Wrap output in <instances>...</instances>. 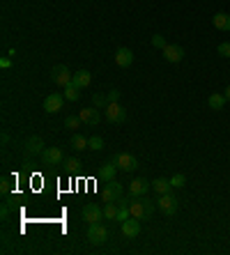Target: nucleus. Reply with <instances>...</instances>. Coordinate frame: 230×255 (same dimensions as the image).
I'll list each match as a JSON object with an SVG mask.
<instances>
[{
  "label": "nucleus",
  "instance_id": "6e6552de",
  "mask_svg": "<svg viewBox=\"0 0 230 255\" xmlns=\"http://www.w3.org/2000/svg\"><path fill=\"white\" fill-rule=\"evenodd\" d=\"M161 55H163V60L166 62H182L184 60V48L180 44H166L161 48Z\"/></svg>",
  "mask_w": 230,
  "mask_h": 255
},
{
  "label": "nucleus",
  "instance_id": "473e14b6",
  "mask_svg": "<svg viewBox=\"0 0 230 255\" xmlns=\"http://www.w3.org/2000/svg\"><path fill=\"white\" fill-rule=\"evenodd\" d=\"M117 99H120V90H115V88H113V90L106 92V101H108V104H111V101H117Z\"/></svg>",
  "mask_w": 230,
  "mask_h": 255
},
{
  "label": "nucleus",
  "instance_id": "20e7f679",
  "mask_svg": "<svg viewBox=\"0 0 230 255\" xmlns=\"http://www.w3.org/2000/svg\"><path fill=\"white\" fill-rule=\"evenodd\" d=\"M44 150H46V145L39 136H30V138H25V143H23V154H25V159L42 157V152Z\"/></svg>",
  "mask_w": 230,
  "mask_h": 255
},
{
  "label": "nucleus",
  "instance_id": "cd10ccee",
  "mask_svg": "<svg viewBox=\"0 0 230 255\" xmlns=\"http://www.w3.org/2000/svg\"><path fill=\"white\" fill-rule=\"evenodd\" d=\"M170 184H173V188H182L184 184H186V175H182V173L173 175V177H170Z\"/></svg>",
  "mask_w": 230,
  "mask_h": 255
},
{
  "label": "nucleus",
  "instance_id": "f03ea898",
  "mask_svg": "<svg viewBox=\"0 0 230 255\" xmlns=\"http://www.w3.org/2000/svg\"><path fill=\"white\" fill-rule=\"evenodd\" d=\"M122 195H124V188L120 182H106L104 186H101V198L106 200V203H115V200H122Z\"/></svg>",
  "mask_w": 230,
  "mask_h": 255
},
{
  "label": "nucleus",
  "instance_id": "5701e85b",
  "mask_svg": "<svg viewBox=\"0 0 230 255\" xmlns=\"http://www.w3.org/2000/svg\"><path fill=\"white\" fill-rule=\"evenodd\" d=\"M65 99H69V101H78V99H81V88L74 85V83L65 85Z\"/></svg>",
  "mask_w": 230,
  "mask_h": 255
},
{
  "label": "nucleus",
  "instance_id": "9b49d317",
  "mask_svg": "<svg viewBox=\"0 0 230 255\" xmlns=\"http://www.w3.org/2000/svg\"><path fill=\"white\" fill-rule=\"evenodd\" d=\"M71 78H74V74H69V69L62 67V65H58V67L51 69V81H53L55 85H60V88L69 85V83H71Z\"/></svg>",
  "mask_w": 230,
  "mask_h": 255
},
{
  "label": "nucleus",
  "instance_id": "a211bd4d",
  "mask_svg": "<svg viewBox=\"0 0 230 255\" xmlns=\"http://www.w3.org/2000/svg\"><path fill=\"white\" fill-rule=\"evenodd\" d=\"M212 23H214L216 30L228 32L230 30V14H226V12H216V14L212 16Z\"/></svg>",
  "mask_w": 230,
  "mask_h": 255
},
{
  "label": "nucleus",
  "instance_id": "393cba45",
  "mask_svg": "<svg viewBox=\"0 0 230 255\" xmlns=\"http://www.w3.org/2000/svg\"><path fill=\"white\" fill-rule=\"evenodd\" d=\"M81 124H83V120H81L78 115H69V117H65V127H67L69 131H76Z\"/></svg>",
  "mask_w": 230,
  "mask_h": 255
},
{
  "label": "nucleus",
  "instance_id": "7c9ffc66",
  "mask_svg": "<svg viewBox=\"0 0 230 255\" xmlns=\"http://www.w3.org/2000/svg\"><path fill=\"white\" fill-rule=\"evenodd\" d=\"M92 104L97 106V108H101V106L106 108V106H108V101H106V97H104V94H94V97H92Z\"/></svg>",
  "mask_w": 230,
  "mask_h": 255
},
{
  "label": "nucleus",
  "instance_id": "4468645a",
  "mask_svg": "<svg viewBox=\"0 0 230 255\" xmlns=\"http://www.w3.org/2000/svg\"><path fill=\"white\" fill-rule=\"evenodd\" d=\"M122 234H124V239H136L138 234H140V221L138 218H127L122 223Z\"/></svg>",
  "mask_w": 230,
  "mask_h": 255
},
{
  "label": "nucleus",
  "instance_id": "f704fd0d",
  "mask_svg": "<svg viewBox=\"0 0 230 255\" xmlns=\"http://www.w3.org/2000/svg\"><path fill=\"white\" fill-rule=\"evenodd\" d=\"M0 191H2V195H7V193H9V182H7V180L0 182Z\"/></svg>",
  "mask_w": 230,
  "mask_h": 255
},
{
  "label": "nucleus",
  "instance_id": "c756f323",
  "mask_svg": "<svg viewBox=\"0 0 230 255\" xmlns=\"http://www.w3.org/2000/svg\"><path fill=\"white\" fill-rule=\"evenodd\" d=\"M216 53H219L221 58H230V42H221L219 48H216Z\"/></svg>",
  "mask_w": 230,
  "mask_h": 255
},
{
  "label": "nucleus",
  "instance_id": "c9c22d12",
  "mask_svg": "<svg viewBox=\"0 0 230 255\" xmlns=\"http://www.w3.org/2000/svg\"><path fill=\"white\" fill-rule=\"evenodd\" d=\"M9 216V205H2V221H7Z\"/></svg>",
  "mask_w": 230,
  "mask_h": 255
},
{
  "label": "nucleus",
  "instance_id": "b1692460",
  "mask_svg": "<svg viewBox=\"0 0 230 255\" xmlns=\"http://www.w3.org/2000/svg\"><path fill=\"white\" fill-rule=\"evenodd\" d=\"M71 147H74L76 152L88 150V138H85V136H81V134H74V136H71Z\"/></svg>",
  "mask_w": 230,
  "mask_h": 255
},
{
  "label": "nucleus",
  "instance_id": "2eb2a0df",
  "mask_svg": "<svg viewBox=\"0 0 230 255\" xmlns=\"http://www.w3.org/2000/svg\"><path fill=\"white\" fill-rule=\"evenodd\" d=\"M152 188V182L147 180H134L129 184V198H140V195H147V191Z\"/></svg>",
  "mask_w": 230,
  "mask_h": 255
},
{
  "label": "nucleus",
  "instance_id": "f257e3e1",
  "mask_svg": "<svg viewBox=\"0 0 230 255\" xmlns=\"http://www.w3.org/2000/svg\"><path fill=\"white\" fill-rule=\"evenodd\" d=\"M129 207H131V216L138 221H150L154 214V203L147 200L145 195L140 198H129Z\"/></svg>",
  "mask_w": 230,
  "mask_h": 255
},
{
  "label": "nucleus",
  "instance_id": "dca6fc26",
  "mask_svg": "<svg viewBox=\"0 0 230 255\" xmlns=\"http://www.w3.org/2000/svg\"><path fill=\"white\" fill-rule=\"evenodd\" d=\"M117 170H120V168H117L115 161L111 159L108 163H101V168H99V173H97V175H99V180L111 182V180H115V173H117Z\"/></svg>",
  "mask_w": 230,
  "mask_h": 255
},
{
  "label": "nucleus",
  "instance_id": "2f4dec72",
  "mask_svg": "<svg viewBox=\"0 0 230 255\" xmlns=\"http://www.w3.org/2000/svg\"><path fill=\"white\" fill-rule=\"evenodd\" d=\"M166 44H168L166 37H161V35H154V37H152V46H157V48H163Z\"/></svg>",
  "mask_w": 230,
  "mask_h": 255
},
{
  "label": "nucleus",
  "instance_id": "aec40b11",
  "mask_svg": "<svg viewBox=\"0 0 230 255\" xmlns=\"http://www.w3.org/2000/svg\"><path fill=\"white\" fill-rule=\"evenodd\" d=\"M127 218H131L129 200H120V203H117V218H115V221H117V223L122 225L124 221H127Z\"/></svg>",
  "mask_w": 230,
  "mask_h": 255
},
{
  "label": "nucleus",
  "instance_id": "1a4fd4ad",
  "mask_svg": "<svg viewBox=\"0 0 230 255\" xmlns=\"http://www.w3.org/2000/svg\"><path fill=\"white\" fill-rule=\"evenodd\" d=\"M65 159H62V150L60 147H46L44 152H42V165H60Z\"/></svg>",
  "mask_w": 230,
  "mask_h": 255
},
{
  "label": "nucleus",
  "instance_id": "412c9836",
  "mask_svg": "<svg viewBox=\"0 0 230 255\" xmlns=\"http://www.w3.org/2000/svg\"><path fill=\"white\" fill-rule=\"evenodd\" d=\"M226 94H219V92H214V94H209V99H207V106L212 108V111H221L223 106H226Z\"/></svg>",
  "mask_w": 230,
  "mask_h": 255
},
{
  "label": "nucleus",
  "instance_id": "f8f14e48",
  "mask_svg": "<svg viewBox=\"0 0 230 255\" xmlns=\"http://www.w3.org/2000/svg\"><path fill=\"white\" fill-rule=\"evenodd\" d=\"M83 218L88 221V225L101 223V221H104V209H101L99 205H94V203L85 205V207H83Z\"/></svg>",
  "mask_w": 230,
  "mask_h": 255
},
{
  "label": "nucleus",
  "instance_id": "0eeeda50",
  "mask_svg": "<svg viewBox=\"0 0 230 255\" xmlns=\"http://www.w3.org/2000/svg\"><path fill=\"white\" fill-rule=\"evenodd\" d=\"M106 120L111 122V124H122V122L127 120V111H124L117 101H111V104L106 106Z\"/></svg>",
  "mask_w": 230,
  "mask_h": 255
},
{
  "label": "nucleus",
  "instance_id": "f3484780",
  "mask_svg": "<svg viewBox=\"0 0 230 255\" xmlns=\"http://www.w3.org/2000/svg\"><path fill=\"white\" fill-rule=\"evenodd\" d=\"M131 62H134V53L129 48H117L115 51V65L117 67H129Z\"/></svg>",
  "mask_w": 230,
  "mask_h": 255
},
{
  "label": "nucleus",
  "instance_id": "39448f33",
  "mask_svg": "<svg viewBox=\"0 0 230 255\" xmlns=\"http://www.w3.org/2000/svg\"><path fill=\"white\" fill-rule=\"evenodd\" d=\"M113 161H115V165H117L120 170H124V173H134V170L138 168V159L134 157V154H127V152L115 154Z\"/></svg>",
  "mask_w": 230,
  "mask_h": 255
},
{
  "label": "nucleus",
  "instance_id": "bb28decb",
  "mask_svg": "<svg viewBox=\"0 0 230 255\" xmlns=\"http://www.w3.org/2000/svg\"><path fill=\"white\" fill-rule=\"evenodd\" d=\"M104 218H106V221H115V218H117V205L108 203L106 207H104Z\"/></svg>",
  "mask_w": 230,
  "mask_h": 255
},
{
  "label": "nucleus",
  "instance_id": "ddd939ff",
  "mask_svg": "<svg viewBox=\"0 0 230 255\" xmlns=\"http://www.w3.org/2000/svg\"><path fill=\"white\" fill-rule=\"evenodd\" d=\"M62 104H65V94L51 92V94L44 99V111L46 113H58V111H62Z\"/></svg>",
  "mask_w": 230,
  "mask_h": 255
},
{
  "label": "nucleus",
  "instance_id": "e433bc0d",
  "mask_svg": "<svg viewBox=\"0 0 230 255\" xmlns=\"http://www.w3.org/2000/svg\"><path fill=\"white\" fill-rule=\"evenodd\" d=\"M226 99H228V101H230V85H228V88H226Z\"/></svg>",
  "mask_w": 230,
  "mask_h": 255
},
{
  "label": "nucleus",
  "instance_id": "6ab92c4d",
  "mask_svg": "<svg viewBox=\"0 0 230 255\" xmlns=\"http://www.w3.org/2000/svg\"><path fill=\"white\" fill-rule=\"evenodd\" d=\"M71 83H74V85H78V88L83 90V88H88V85L92 83V74H90V71H85V69H81V71H76V74H74Z\"/></svg>",
  "mask_w": 230,
  "mask_h": 255
},
{
  "label": "nucleus",
  "instance_id": "7ed1b4c3",
  "mask_svg": "<svg viewBox=\"0 0 230 255\" xmlns=\"http://www.w3.org/2000/svg\"><path fill=\"white\" fill-rule=\"evenodd\" d=\"M157 207L161 209V214H163V216H175L180 203H177V198H175L173 193H163V195H159V200H157Z\"/></svg>",
  "mask_w": 230,
  "mask_h": 255
},
{
  "label": "nucleus",
  "instance_id": "423d86ee",
  "mask_svg": "<svg viewBox=\"0 0 230 255\" xmlns=\"http://www.w3.org/2000/svg\"><path fill=\"white\" fill-rule=\"evenodd\" d=\"M88 241H90V244H94V246L106 244V241H108V230L101 223H92L90 228H88Z\"/></svg>",
  "mask_w": 230,
  "mask_h": 255
},
{
  "label": "nucleus",
  "instance_id": "72a5a7b5",
  "mask_svg": "<svg viewBox=\"0 0 230 255\" xmlns=\"http://www.w3.org/2000/svg\"><path fill=\"white\" fill-rule=\"evenodd\" d=\"M9 67H12V58H9V55L0 58V69H9Z\"/></svg>",
  "mask_w": 230,
  "mask_h": 255
},
{
  "label": "nucleus",
  "instance_id": "c85d7f7f",
  "mask_svg": "<svg viewBox=\"0 0 230 255\" xmlns=\"http://www.w3.org/2000/svg\"><path fill=\"white\" fill-rule=\"evenodd\" d=\"M62 163H65V168H67V170H78V168H81V161H78L76 157H71V159H65Z\"/></svg>",
  "mask_w": 230,
  "mask_h": 255
},
{
  "label": "nucleus",
  "instance_id": "4be33fe9",
  "mask_svg": "<svg viewBox=\"0 0 230 255\" xmlns=\"http://www.w3.org/2000/svg\"><path fill=\"white\" fill-rule=\"evenodd\" d=\"M152 188H154V191H157L159 195H163V193H170L173 184H170V180H163V177H159V180L152 182Z\"/></svg>",
  "mask_w": 230,
  "mask_h": 255
},
{
  "label": "nucleus",
  "instance_id": "9d476101",
  "mask_svg": "<svg viewBox=\"0 0 230 255\" xmlns=\"http://www.w3.org/2000/svg\"><path fill=\"white\" fill-rule=\"evenodd\" d=\"M78 117L83 120V124H90V127H97L101 122V115L97 111V106H85V108H81L78 111Z\"/></svg>",
  "mask_w": 230,
  "mask_h": 255
},
{
  "label": "nucleus",
  "instance_id": "a878e982",
  "mask_svg": "<svg viewBox=\"0 0 230 255\" xmlns=\"http://www.w3.org/2000/svg\"><path fill=\"white\" fill-rule=\"evenodd\" d=\"M88 150H94V152L104 150V138H101V136H92V138H88Z\"/></svg>",
  "mask_w": 230,
  "mask_h": 255
}]
</instances>
